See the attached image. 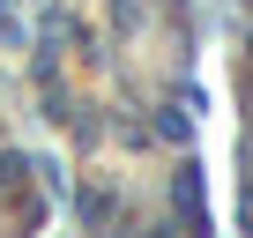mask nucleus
I'll return each instance as SVG.
<instances>
[{
	"instance_id": "1",
	"label": "nucleus",
	"mask_w": 253,
	"mask_h": 238,
	"mask_svg": "<svg viewBox=\"0 0 253 238\" xmlns=\"http://www.w3.org/2000/svg\"><path fill=\"white\" fill-rule=\"evenodd\" d=\"M8 38H15V23H8V8H0V45H8Z\"/></svg>"
}]
</instances>
